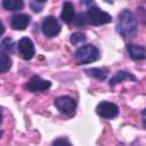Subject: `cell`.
Returning a JSON list of instances; mask_svg holds the SVG:
<instances>
[{
    "label": "cell",
    "instance_id": "obj_1",
    "mask_svg": "<svg viewBox=\"0 0 146 146\" xmlns=\"http://www.w3.org/2000/svg\"><path fill=\"white\" fill-rule=\"evenodd\" d=\"M116 31L124 38H133L137 34V21L133 14L124 9L119 15V22L116 25Z\"/></svg>",
    "mask_w": 146,
    "mask_h": 146
},
{
    "label": "cell",
    "instance_id": "obj_2",
    "mask_svg": "<svg viewBox=\"0 0 146 146\" xmlns=\"http://www.w3.org/2000/svg\"><path fill=\"white\" fill-rule=\"evenodd\" d=\"M74 57L79 64H89V63L96 62L99 58V51L95 46L86 44L80 47L75 51Z\"/></svg>",
    "mask_w": 146,
    "mask_h": 146
},
{
    "label": "cell",
    "instance_id": "obj_3",
    "mask_svg": "<svg viewBox=\"0 0 146 146\" xmlns=\"http://www.w3.org/2000/svg\"><path fill=\"white\" fill-rule=\"evenodd\" d=\"M86 17H87V22L95 26L107 24L112 21L111 15L107 14L106 11L99 9L98 7H90L86 14Z\"/></svg>",
    "mask_w": 146,
    "mask_h": 146
},
{
    "label": "cell",
    "instance_id": "obj_4",
    "mask_svg": "<svg viewBox=\"0 0 146 146\" xmlns=\"http://www.w3.org/2000/svg\"><path fill=\"white\" fill-rule=\"evenodd\" d=\"M56 108L63 113L64 115H67V116H73L74 113H75V108H76V103L75 100L70 97V96H60V97H57L54 102Z\"/></svg>",
    "mask_w": 146,
    "mask_h": 146
},
{
    "label": "cell",
    "instance_id": "obj_5",
    "mask_svg": "<svg viewBox=\"0 0 146 146\" xmlns=\"http://www.w3.org/2000/svg\"><path fill=\"white\" fill-rule=\"evenodd\" d=\"M96 113L104 119H114L119 115V107L111 102H100L96 107Z\"/></svg>",
    "mask_w": 146,
    "mask_h": 146
},
{
    "label": "cell",
    "instance_id": "obj_6",
    "mask_svg": "<svg viewBox=\"0 0 146 146\" xmlns=\"http://www.w3.org/2000/svg\"><path fill=\"white\" fill-rule=\"evenodd\" d=\"M41 29H42L43 34L48 38H54L60 32V25L58 21L52 16H48L43 19Z\"/></svg>",
    "mask_w": 146,
    "mask_h": 146
},
{
    "label": "cell",
    "instance_id": "obj_7",
    "mask_svg": "<svg viewBox=\"0 0 146 146\" xmlns=\"http://www.w3.org/2000/svg\"><path fill=\"white\" fill-rule=\"evenodd\" d=\"M51 87V82L48 80H44L38 75L32 76L29 82L25 84V88L31 91V92H36V91H44L48 90Z\"/></svg>",
    "mask_w": 146,
    "mask_h": 146
},
{
    "label": "cell",
    "instance_id": "obj_8",
    "mask_svg": "<svg viewBox=\"0 0 146 146\" xmlns=\"http://www.w3.org/2000/svg\"><path fill=\"white\" fill-rule=\"evenodd\" d=\"M17 48H18V52H19V55L23 59L29 60V59L33 58V56H34V46H33V42L31 41V39H29L27 36H24L18 41Z\"/></svg>",
    "mask_w": 146,
    "mask_h": 146
},
{
    "label": "cell",
    "instance_id": "obj_9",
    "mask_svg": "<svg viewBox=\"0 0 146 146\" xmlns=\"http://www.w3.org/2000/svg\"><path fill=\"white\" fill-rule=\"evenodd\" d=\"M29 23H30V16L29 15L18 14V15L13 16V18L10 21V26L17 31H24L27 27Z\"/></svg>",
    "mask_w": 146,
    "mask_h": 146
},
{
    "label": "cell",
    "instance_id": "obj_10",
    "mask_svg": "<svg viewBox=\"0 0 146 146\" xmlns=\"http://www.w3.org/2000/svg\"><path fill=\"white\" fill-rule=\"evenodd\" d=\"M60 18L63 22L70 24L73 21H75V11L73 3L70 1H65L62 7V13H60Z\"/></svg>",
    "mask_w": 146,
    "mask_h": 146
},
{
    "label": "cell",
    "instance_id": "obj_11",
    "mask_svg": "<svg viewBox=\"0 0 146 146\" xmlns=\"http://www.w3.org/2000/svg\"><path fill=\"white\" fill-rule=\"evenodd\" d=\"M127 80H131V81L138 82L137 78H136L133 74H131V73H129V72H127V71H119V72H116V74L110 80L108 83H110L111 87H114L115 84L121 83V82L127 81Z\"/></svg>",
    "mask_w": 146,
    "mask_h": 146
},
{
    "label": "cell",
    "instance_id": "obj_12",
    "mask_svg": "<svg viewBox=\"0 0 146 146\" xmlns=\"http://www.w3.org/2000/svg\"><path fill=\"white\" fill-rule=\"evenodd\" d=\"M127 50L129 52V56L133 60H141L146 57V49L141 46L137 44H128Z\"/></svg>",
    "mask_w": 146,
    "mask_h": 146
},
{
    "label": "cell",
    "instance_id": "obj_13",
    "mask_svg": "<svg viewBox=\"0 0 146 146\" xmlns=\"http://www.w3.org/2000/svg\"><path fill=\"white\" fill-rule=\"evenodd\" d=\"M2 7L6 10H10V11L21 10L24 7V1L23 0H2Z\"/></svg>",
    "mask_w": 146,
    "mask_h": 146
},
{
    "label": "cell",
    "instance_id": "obj_14",
    "mask_svg": "<svg viewBox=\"0 0 146 146\" xmlns=\"http://www.w3.org/2000/svg\"><path fill=\"white\" fill-rule=\"evenodd\" d=\"M86 73L90 76L98 79V80H105L108 74V71H107V68H103V67H92V68L86 70Z\"/></svg>",
    "mask_w": 146,
    "mask_h": 146
},
{
    "label": "cell",
    "instance_id": "obj_15",
    "mask_svg": "<svg viewBox=\"0 0 146 146\" xmlns=\"http://www.w3.org/2000/svg\"><path fill=\"white\" fill-rule=\"evenodd\" d=\"M11 67V59L10 57L2 50L1 52V73H6Z\"/></svg>",
    "mask_w": 146,
    "mask_h": 146
},
{
    "label": "cell",
    "instance_id": "obj_16",
    "mask_svg": "<svg viewBox=\"0 0 146 146\" xmlns=\"http://www.w3.org/2000/svg\"><path fill=\"white\" fill-rule=\"evenodd\" d=\"M86 39H87V38H86V35H84L83 33H81V32H75V33H73V34L71 35L70 42H71L72 44H80V43L84 42Z\"/></svg>",
    "mask_w": 146,
    "mask_h": 146
},
{
    "label": "cell",
    "instance_id": "obj_17",
    "mask_svg": "<svg viewBox=\"0 0 146 146\" xmlns=\"http://www.w3.org/2000/svg\"><path fill=\"white\" fill-rule=\"evenodd\" d=\"M1 48L3 51H13L14 50V41L10 38H5L1 41Z\"/></svg>",
    "mask_w": 146,
    "mask_h": 146
},
{
    "label": "cell",
    "instance_id": "obj_18",
    "mask_svg": "<svg viewBox=\"0 0 146 146\" xmlns=\"http://www.w3.org/2000/svg\"><path fill=\"white\" fill-rule=\"evenodd\" d=\"M58 144H67V145H70L71 143L67 139H65V138H59V139H56L54 141V145H58Z\"/></svg>",
    "mask_w": 146,
    "mask_h": 146
},
{
    "label": "cell",
    "instance_id": "obj_19",
    "mask_svg": "<svg viewBox=\"0 0 146 146\" xmlns=\"http://www.w3.org/2000/svg\"><path fill=\"white\" fill-rule=\"evenodd\" d=\"M141 117H143V125H144V128L146 129V108L143 110V112H141Z\"/></svg>",
    "mask_w": 146,
    "mask_h": 146
},
{
    "label": "cell",
    "instance_id": "obj_20",
    "mask_svg": "<svg viewBox=\"0 0 146 146\" xmlns=\"http://www.w3.org/2000/svg\"><path fill=\"white\" fill-rule=\"evenodd\" d=\"M81 2H82L83 5H86V6H90V5L94 2V0H81Z\"/></svg>",
    "mask_w": 146,
    "mask_h": 146
},
{
    "label": "cell",
    "instance_id": "obj_21",
    "mask_svg": "<svg viewBox=\"0 0 146 146\" xmlns=\"http://www.w3.org/2000/svg\"><path fill=\"white\" fill-rule=\"evenodd\" d=\"M105 1H106V2H108V3H113V1H114V0H105Z\"/></svg>",
    "mask_w": 146,
    "mask_h": 146
},
{
    "label": "cell",
    "instance_id": "obj_22",
    "mask_svg": "<svg viewBox=\"0 0 146 146\" xmlns=\"http://www.w3.org/2000/svg\"><path fill=\"white\" fill-rule=\"evenodd\" d=\"M35 1H38V2H44L46 0H35Z\"/></svg>",
    "mask_w": 146,
    "mask_h": 146
}]
</instances>
